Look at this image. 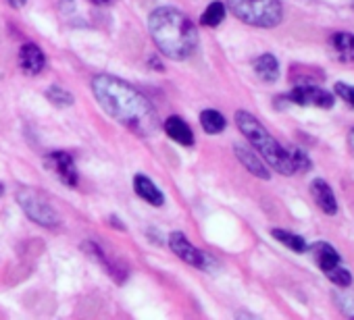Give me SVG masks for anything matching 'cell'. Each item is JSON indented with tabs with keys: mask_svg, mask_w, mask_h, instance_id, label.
I'll return each instance as SVG.
<instances>
[{
	"mask_svg": "<svg viewBox=\"0 0 354 320\" xmlns=\"http://www.w3.org/2000/svg\"><path fill=\"white\" fill-rule=\"evenodd\" d=\"M92 92L98 104L129 131L140 137H148L158 127V117L152 104L129 83L113 75H96L92 79Z\"/></svg>",
	"mask_w": 354,
	"mask_h": 320,
	"instance_id": "6da1fadb",
	"label": "cell"
},
{
	"mask_svg": "<svg viewBox=\"0 0 354 320\" xmlns=\"http://www.w3.org/2000/svg\"><path fill=\"white\" fill-rule=\"evenodd\" d=\"M148 30L156 48L173 61L188 59L198 46L196 26L173 7L152 11L148 17Z\"/></svg>",
	"mask_w": 354,
	"mask_h": 320,
	"instance_id": "7a4b0ae2",
	"label": "cell"
},
{
	"mask_svg": "<svg viewBox=\"0 0 354 320\" xmlns=\"http://www.w3.org/2000/svg\"><path fill=\"white\" fill-rule=\"evenodd\" d=\"M236 123H238L240 131L248 137V141L252 143V148L267 160V163L277 173H281V175L296 173V167L292 163L288 148H283L281 143H277L275 137H271V133L263 127V123L259 119H254L246 110H238L236 112Z\"/></svg>",
	"mask_w": 354,
	"mask_h": 320,
	"instance_id": "3957f363",
	"label": "cell"
},
{
	"mask_svg": "<svg viewBox=\"0 0 354 320\" xmlns=\"http://www.w3.org/2000/svg\"><path fill=\"white\" fill-rule=\"evenodd\" d=\"M230 11L244 23L254 28H275L281 23V0H227Z\"/></svg>",
	"mask_w": 354,
	"mask_h": 320,
	"instance_id": "277c9868",
	"label": "cell"
},
{
	"mask_svg": "<svg viewBox=\"0 0 354 320\" xmlns=\"http://www.w3.org/2000/svg\"><path fill=\"white\" fill-rule=\"evenodd\" d=\"M17 200L19 206L24 208V212L38 225L46 227V229H55L59 227V214L57 210L50 206V202L36 190L32 188H24L17 192Z\"/></svg>",
	"mask_w": 354,
	"mask_h": 320,
	"instance_id": "5b68a950",
	"label": "cell"
},
{
	"mask_svg": "<svg viewBox=\"0 0 354 320\" xmlns=\"http://www.w3.org/2000/svg\"><path fill=\"white\" fill-rule=\"evenodd\" d=\"M288 98L300 106H319V108H331L335 102L329 92H325L317 86H298L290 92Z\"/></svg>",
	"mask_w": 354,
	"mask_h": 320,
	"instance_id": "8992f818",
	"label": "cell"
},
{
	"mask_svg": "<svg viewBox=\"0 0 354 320\" xmlns=\"http://www.w3.org/2000/svg\"><path fill=\"white\" fill-rule=\"evenodd\" d=\"M46 165H48V169L55 171V175H57L65 186H71V188L77 186V169H75V163H73L71 154L61 152V150L50 152V154L46 156Z\"/></svg>",
	"mask_w": 354,
	"mask_h": 320,
	"instance_id": "52a82bcc",
	"label": "cell"
},
{
	"mask_svg": "<svg viewBox=\"0 0 354 320\" xmlns=\"http://www.w3.org/2000/svg\"><path fill=\"white\" fill-rule=\"evenodd\" d=\"M169 248L173 250V254H177V258H182L184 262H188L196 268L207 266V256L201 250H196L184 233H171L169 235Z\"/></svg>",
	"mask_w": 354,
	"mask_h": 320,
	"instance_id": "ba28073f",
	"label": "cell"
},
{
	"mask_svg": "<svg viewBox=\"0 0 354 320\" xmlns=\"http://www.w3.org/2000/svg\"><path fill=\"white\" fill-rule=\"evenodd\" d=\"M308 252L315 260V264L323 270V274H327L329 270H333L335 266H339V254L335 252L333 246L325 243V241H317L313 246H308Z\"/></svg>",
	"mask_w": 354,
	"mask_h": 320,
	"instance_id": "9c48e42d",
	"label": "cell"
},
{
	"mask_svg": "<svg viewBox=\"0 0 354 320\" xmlns=\"http://www.w3.org/2000/svg\"><path fill=\"white\" fill-rule=\"evenodd\" d=\"M234 150H236L238 160L246 167V171H250L254 177H261V179H269V177H271V173L267 171V167H265V163H263V158L259 156L257 150H250V148H246V146H236Z\"/></svg>",
	"mask_w": 354,
	"mask_h": 320,
	"instance_id": "30bf717a",
	"label": "cell"
},
{
	"mask_svg": "<svg viewBox=\"0 0 354 320\" xmlns=\"http://www.w3.org/2000/svg\"><path fill=\"white\" fill-rule=\"evenodd\" d=\"M46 65L44 52L36 46V44H24L19 50V67L28 73V75H38Z\"/></svg>",
	"mask_w": 354,
	"mask_h": 320,
	"instance_id": "8fae6325",
	"label": "cell"
},
{
	"mask_svg": "<svg viewBox=\"0 0 354 320\" xmlns=\"http://www.w3.org/2000/svg\"><path fill=\"white\" fill-rule=\"evenodd\" d=\"M310 194L315 204L325 212V214H335L337 212V204H335V196L331 192V188L323 181V179H315L310 183Z\"/></svg>",
	"mask_w": 354,
	"mask_h": 320,
	"instance_id": "7c38bea8",
	"label": "cell"
},
{
	"mask_svg": "<svg viewBox=\"0 0 354 320\" xmlns=\"http://www.w3.org/2000/svg\"><path fill=\"white\" fill-rule=\"evenodd\" d=\"M165 131L173 141L182 143V146H192L194 143V133H192L190 125L182 117H169L165 121Z\"/></svg>",
	"mask_w": 354,
	"mask_h": 320,
	"instance_id": "4fadbf2b",
	"label": "cell"
},
{
	"mask_svg": "<svg viewBox=\"0 0 354 320\" xmlns=\"http://www.w3.org/2000/svg\"><path fill=\"white\" fill-rule=\"evenodd\" d=\"M82 250H86L98 264H102L104 268H106V272L113 277V279H117V281H123V277H125V268L123 266H119V262L115 264V262H111V258L106 256V252L102 250V248H98L96 243H92V241H86V243H82Z\"/></svg>",
	"mask_w": 354,
	"mask_h": 320,
	"instance_id": "5bb4252c",
	"label": "cell"
},
{
	"mask_svg": "<svg viewBox=\"0 0 354 320\" xmlns=\"http://www.w3.org/2000/svg\"><path fill=\"white\" fill-rule=\"evenodd\" d=\"M133 188H136V194L142 198V200H146L148 204H152V206H162L165 204V196H162V192L148 179V177H144V175H136V179H133Z\"/></svg>",
	"mask_w": 354,
	"mask_h": 320,
	"instance_id": "9a60e30c",
	"label": "cell"
},
{
	"mask_svg": "<svg viewBox=\"0 0 354 320\" xmlns=\"http://www.w3.org/2000/svg\"><path fill=\"white\" fill-rule=\"evenodd\" d=\"M254 73L261 81L265 83H273L279 77V63L273 54H261L254 61Z\"/></svg>",
	"mask_w": 354,
	"mask_h": 320,
	"instance_id": "2e32d148",
	"label": "cell"
},
{
	"mask_svg": "<svg viewBox=\"0 0 354 320\" xmlns=\"http://www.w3.org/2000/svg\"><path fill=\"white\" fill-rule=\"evenodd\" d=\"M331 46L339 54V59H344V61L354 59V34H348V32L333 34L331 36Z\"/></svg>",
	"mask_w": 354,
	"mask_h": 320,
	"instance_id": "e0dca14e",
	"label": "cell"
},
{
	"mask_svg": "<svg viewBox=\"0 0 354 320\" xmlns=\"http://www.w3.org/2000/svg\"><path fill=\"white\" fill-rule=\"evenodd\" d=\"M271 235H273L277 241H281L286 248H290L292 252L304 254V252L308 250L306 241H304L300 235H296V233H290V231H283V229H273V231H271Z\"/></svg>",
	"mask_w": 354,
	"mask_h": 320,
	"instance_id": "ac0fdd59",
	"label": "cell"
},
{
	"mask_svg": "<svg viewBox=\"0 0 354 320\" xmlns=\"http://www.w3.org/2000/svg\"><path fill=\"white\" fill-rule=\"evenodd\" d=\"M201 125L207 133L215 135V133H221L225 129V117L217 110H203L201 112Z\"/></svg>",
	"mask_w": 354,
	"mask_h": 320,
	"instance_id": "d6986e66",
	"label": "cell"
},
{
	"mask_svg": "<svg viewBox=\"0 0 354 320\" xmlns=\"http://www.w3.org/2000/svg\"><path fill=\"white\" fill-rule=\"evenodd\" d=\"M223 19H225V5L219 3V0H215V3H211L207 7V11L203 13V19L201 21L207 28H217V26H221Z\"/></svg>",
	"mask_w": 354,
	"mask_h": 320,
	"instance_id": "ffe728a7",
	"label": "cell"
},
{
	"mask_svg": "<svg viewBox=\"0 0 354 320\" xmlns=\"http://www.w3.org/2000/svg\"><path fill=\"white\" fill-rule=\"evenodd\" d=\"M46 98H48L55 106H61V108L73 104V96H71L67 90L59 88V86H50V88L46 90Z\"/></svg>",
	"mask_w": 354,
	"mask_h": 320,
	"instance_id": "44dd1931",
	"label": "cell"
},
{
	"mask_svg": "<svg viewBox=\"0 0 354 320\" xmlns=\"http://www.w3.org/2000/svg\"><path fill=\"white\" fill-rule=\"evenodd\" d=\"M325 277H327V279H329L333 285H337V287H342V289L352 285V274H350V272H348V270H346L342 264H339V266H335L333 270H329Z\"/></svg>",
	"mask_w": 354,
	"mask_h": 320,
	"instance_id": "7402d4cb",
	"label": "cell"
},
{
	"mask_svg": "<svg viewBox=\"0 0 354 320\" xmlns=\"http://www.w3.org/2000/svg\"><path fill=\"white\" fill-rule=\"evenodd\" d=\"M288 152H290V158H292V163H294L296 171H306V169H310V160H308V156H306L300 148L292 146V148H288Z\"/></svg>",
	"mask_w": 354,
	"mask_h": 320,
	"instance_id": "603a6c76",
	"label": "cell"
},
{
	"mask_svg": "<svg viewBox=\"0 0 354 320\" xmlns=\"http://www.w3.org/2000/svg\"><path fill=\"white\" fill-rule=\"evenodd\" d=\"M335 301H337L339 310L346 316L354 318V291L352 293H339V295H335Z\"/></svg>",
	"mask_w": 354,
	"mask_h": 320,
	"instance_id": "cb8c5ba5",
	"label": "cell"
},
{
	"mask_svg": "<svg viewBox=\"0 0 354 320\" xmlns=\"http://www.w3.org/2000/svg\"><path fill=\"white\" fill-rule=\"evenodd\" d=\"M335 94L354 110V86H348V83H335Z\"/></svg>",
	"mask_w": 354,
	"mask_h": 320,
	"instance_id": "d4e9b609",
	"label": "cell"
},
{
	"mask_svg": "<svg viewBox=\"0 0 354 320\" xmlns=\"http://www.w3.org/2000/svg\"><path fill=\"white\" fill-rule=\"evenodd\" d=\"M7 3H9L11 7H15V9H21V7L28 3V0H7Z\"/></svg>",
	"mask_w": 354,
	"mask_h": 320,
	"instance_id": "484cf974",
	"label": "cell"
},
{
	"mask_svg": "<svg viewBox=\"0 0 354 320\" xmlns=\"http://www.w3.org/2000/svg\"><path fill=\"white\" fill-rule=\"evenodd\" d=\"M348 143H350V150L354 152V129H352L350 135H348Z\"/></svg>",
	"mask_w": 354,
	"mask_h": 320,
	"instance_id": "4316f807",
	"label": "cell"
},
{
	"mask_svg": "<svg viewBox=\"0 0 354 320\" xmlns=\"http://www.w3.org/2000/svg\"><path fill=\"white\" fill-rule=\"evenodd\" d=\"M90 3H94V5H109L111 0H90Z\"/></svg>",
	"mask_w": 354,
	"mask_h": 320,
	"instance_id": "83f0119b",
	"label": "cell"
},
{
	"mask_svg": "<svg viewBox=\"0 0 354 320\" xmlns=\"http://www.w3.org/2000/svg\"><path fill=\"white\" fill-rule=\"evenodd\" d=\"M3 194H5V186H3V183H0V196H3Z\"/></svg>",
	"mask_w": 354,
	"mask_h": 320,
	"instance_id": "f1b7e54d",
	"label": "cell"
}]
</instances>
